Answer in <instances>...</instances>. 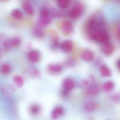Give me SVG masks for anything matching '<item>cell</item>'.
<instances>
[{"instance_id":"1","label":"cell","mask_w":120,"mask_h":120,"mask_svg":"<svg viewBox=\"0 0 120 120\" xmlns=\"http://www.w3.org/2000/svg\"><path fill=\"white\" fill-rule=\"evenodd\" d=\"M86 34L90 37L95 31L101 29H106L105 22L101 14L96 13L90 17L84 26Z\"/></svg>"},{"instance_id":"2","label":"cell","mask_w":120,"mask_h":120,"mask_svg":"<svg viewBox=\"0 0 120 120\" xmlns=\"http://www.w3.org/2000/svg\"><path fill=\"white\" fill-rule=\"evenodd\" d=\"M90 38L98 43L104 44L109 42L110 36L106 29H98L93 32Z\"/></svg>"},{"instance_id":"3","label":"cell","mask_w":120,"mask_h":120,"mask_svg":"<svg viewBox=\"0 0 120 120\" xmlns=\"http://www.w3.org/2000/svg\"><path fill=\"white\" fill-rule=\"evenodd\" d=\"M85 10V6L81 2H78L69 10L68 15L71 19L76 20L82 15Z\"/></svg>"},{"instance_id":"4","label":"cell","mask_w":120,"mask_h":120,"mask_svg":"<svg viewBox=\"0 0 120 120\" xmlns=\"http://www.w3.org/2000/svg\"><path fill=\"white\" fill-rule=\"evenodd\" d=\"M38 26L42 27L47 26L50 23L52 20V16L49 10L47 8H43L41 10Z\"/></svg>"},{"instance_id":"5","label":"cell","mask_w":120,"mask_h":120,"mask_svg":"<svg viewBox=\"0 0 120 120\" xmlns=\"http://www.w3.org/2000/svg\"><path fill=\"white\" fill-rule=\"evenodd\" d=\"M60 29L64 35L68 36L73 33L74 26L71 21L69 20H65L61 23Z\"/></svg>"},{"instance_id":"6","label":"cell","mask_w":120,"mask_h":120,"mask_svg":"<svg viewBox=\"0 0 120 120\" xmlns=\"http://www.w3.org/2000/svg\"><path fill=\"white\" fill-rule=\"evenodd\" d=\"M86 88V94L89 97H95L98 95L100 92L99 85L95 81L92 82Z\"/></svg>"},{"instance_id":"7","label":"cell","mask_w":120,"mask_h":120,"mask_svg":"<svg viewBox=\"0 0 120 120\" xmlns=\"http://www.w3.org/2000/svg\"><path fill=\"white\" fill-rule=\"evenodd\" d=\"M10 39L4 34H0V51L6 52L11 48Z\"/></svg>"},{"instance_id":"8","label":"cell","mask_w":120,"mask_h":120,"mask_svg":"<svg viewBox=\"0 0 120 120\" xmlns=\"http://www.w3.org/2000/svg\"><path fill=\"white\" fill-rule=\"evenodd\" d=\"M80 56L83 61L87 62H90L94 60V54L90 50L85 49L81 52Z\"/></svg>"},{"instance_id":"9","label":"cell","mask_w":120,"mask_h":120,"mask_svg":"<svg viewBox=\"0 0 120 120\" xmlns=\"http://www.w3.org/2000/svg\"><path fill=\"white\" fill-rule=\"evenodd\" d=\"M83 109L87 112H91L96 110L98 107L97 102L93 100H88L83 103Z\"/></svg>"},{"instance_id":"10","label":"cell","mask_w":120,"mask_h":120,"mask_svg":"<svg viewBox=\"0 0 120 120\" xmlns=\"http://www.w3.org/2000/svg\"><path fill=\"white\" fill-rule=\"evenodd\" d=\"M74 47L73 42L70 40H66L63 41L60 45L61 50L64 53L71 52L73 50Z\"/></svg>"},{"instance_id":"11","label":"cell","mask_w":120,"mask_h":120,"mask_svg":"<svg viewBox=\"0 0 120 120\" xmlns=\"http://www.w3.org/2000/svg\"><path fill=\"white\" fill-rule=\"evenodd\" d=\"M49 33L51 36V48L53 50L56 49L59 46V35L57 32L53 29L50 30Z\"/></svg>"},{"instance_id":"12","label":"cell","mask_w":120,"mask_h":120,"mask_svg":"<svg viewBox=\"0 0 120 120\" xmlns=\"http://www.w3.org/2000/svg\"><path fill=\"white\" fill-rule=\"evenodd\" d=\"M47 69L48 72L51 74H57L62 71L63 67L60 64H52L48 65Z\"/></svg>"},{"instance_id":"13","label":"cell","mask_w":120,"mask_h":120,"mask_svg":"<svg viewBox=\"0 0 120 120\" xmlns=\"http://www.w3.org/2000/svg\"><path fill=\"white\" fill-rule=\"evenodd\" d=\"M75 83L73 79L70 78L64 79L62 82L63 90L70 92L75 87Z\"/></svg>"},{"instance_id":"14","label":"cell","mask_w":120,"mask_h":120,"mask_svg":"<svg viewBox=\"0 0 120 120\" xmlns=\"http://www.w3.org/2000/svg\"><path fill=\"white\" fill-rule=\"evenodd\" d=\"M101 50L102 52L105 55L110 56L114 52V46L112 43L109 42L102 44L101 47Z\"/></svg>"},{"instance_id":"15","label":"cell","mask_w":120,"mask_h":120,"mask_svg":"<svg viewBox=\"0 0 120 120\" xmlns=\"http://www.w3.org/2000/svg\"><path fill=\"white\" fill-rule=\"evenodd\" d=\"M28 57L30 61L33 63H36L40 61L41 54L38 50H33L31 51L28 55Z\"/></svg>"},{"instance_id":"16","label":"cell","mask_w":120,"mask_h":120,"mask_svg":"<svg viewBox=\"0 0 120 120\" xmlns=\"http://www.w3.org/2000/svg\"><path fill=\"white\" fill-rule=\"evenodd\" d=\"M40 26L34 28L33 31V34L34 37L38 39H42L45 36V33Z\"/></svg>"},{"instance_id":"17","label":"cell","mask_w":120,"mask_h":120,"mask_svg":"<svg viewBox=\"0 0 120 120\" xmlns=\"http://www.w3.org/2000/svg\"><path fill=\"white\" fill-rule=\"evenodd\" d=\"M64 108L61 106L57 107L52 110V118L53 119H58L64 114Z\"/></svg>"},{"instance_id":"18","label":"cell","mask_w":120,"mask_h":120,"mask_svg":"<svg viewBox=\"0 0 120 120\" xmlns=\"http://www.w3.org/2000/svg\"><path fill=\"white\" fill-rule=\"evenodd\" d=\"M23 8L25 12L30 16L33 15L34 9L31 3L28 1H26L23 4Z\"/></svg>"},{"instance_id":"19","label":"cell","mask_w":120,"mask_h":120,"mask_svg":"<svg viewBox=\"0 0 120 120\" xmlns=\"http://www.w3.org/2000/svg\"><path fill=\"white\" fill-rule=\"evenodd\" d=\"M100 74L102 77L107 78L112 75V72L110 69L105 64H102L100 67Z\"/></svg>"},{"instance_id":"20","label":"cell","mask_w":120,"mask_h":120,"mask_svg":"<svg viewBox=\"0 0 120 120\" xmlns=\"http://www.w3.org/2000/svg\"><path fill=\"white\" fill-rule=\"evenodd\" d=\"M115 85L114 82L112 81H108L105 82L102 85V89L106 92H111L113 90Z\"/></svg>"},{"instance_id":"21","label":"cell","mask_w":120,"mask_h":120,"mask_svg":"<svg viewBox=\"0 0 120 120\" xmlns=\"http://www.w3.org/2000/svg\"><path fill=\"white\" fill-rule=\"evenodd\" d=\"M30 113L34 116H37L40 113L41 107L38 105L34 104L32 105L29 109Z\"/></svg>"},{"instance_id":"22","label":"cell","mask_w":120,"mask_h":120,"mask_svg":"<svg viewBox=\"0 0 120 120\" xmlns=\"http://www.w3.org/2000/svg\"><path fill=\"white\" fill-rule=\"evenodd\" d=\"M71 3V0H57V5L60 9H67L70 6Z\"/></svg>"},{"instance_id":"23","label":"cell","mask_w":120,"mask_h":120,"mask_svg":"<svg viewBox=\"0 0 120 120\" xmlns=\"http://www.w3.org/2000/svg\"><path fill=\"white\" fill-rule=\"evenodd\" d=\"M11 15L12 18L17 20L21 19L23 17L22 12L21 10L17 9L13 10L11 12Z\"/></svg>"},{"instance_id":"24","label":"cell","mask_w":120,"mask_h":120,"mask_svg":"<svg viewBox=\"0 0 120 120\" xmlns=\"http://www.w3.org/2000/svg\"><path fill=\"white\" fill-rule=\"evenodd\" d=\"M21 40L19 37H14L10 39V44L11 48H16L21 45Z\"/></svg>"},{"instance_id":"25","label":"cell","mask_w":120,"mask_h":120,"mask_svg":"<svg viewBox=\"0 0 120 120\" xmlns=\"http://www.w3.org/2000/svg\"><path fill=\"white\" fill-rule=\"evenodd\" d=\"M13 81L16 85L19 87H22L24 83L23 78L19 75L15 76L13 78Z\"/></svg>"},{"instance_id":"26","label":"cell","mask_w":120,"mask_h":120,"mask_svg":"<svg viewBox=\"0 0 120 120\" xmlns=\"http://www.w3.org/2000/svg\"><path fill=\"white\" fill-rule=\"evenodd\" d=\"M11 71V66L7 64H3L0 68V72L3 75H7L9 74Z\"/></svg>"},{"instance_id":"27","label":"cell","mask_w":120,"mask_h":120,"mask_svg":"<svg viewBox=\"0 0 120 120\" xmlns=\"http://www.w3.org/2000/svg\"><path fill=\"white\" fill-rule=\"evenodd\" d=\"M49 11L52 17L59 18L63 17L65 15L64 13H63L62 12L57 10L56 9H52L51 10H49Z\"/></svg>"},{"instance_id":"28","label":"cell","mask_w":120,"mask_h":120,"mask_svg":"<svg viewBox=\"0 0 120 120\" xmlns=\"http://www.w3.org/2000/svg\"><path fill=\"white\" fill-rule=\"evenodd\" d=\"M120 94L119 93H114L110 97L111 100L115 103H119L120 102Z\"/></svg>"},{"instance_id":"29","label":"cell","mask_w":120,"mask_h":120,"mask_svg":"<svg viewBox=\"0 0 120 120\" xmlns=\"http://www.w3.org/2000/svg\"><path fill=\"white\" fill-rule=\"evenodd\" d=\"M66 64L68 66H73L75 64L73 60L71 59H68L66 62Z\"/></svg>"},{"instance_id":"30","label":"cell","mask_w":120,"mask_h":120,"mask_svg":"<svg viewBox=\"0 0 120 120\" xmlns=\"http://www.w3.org/2000/svg\"><path fill=\"white\" fill-rule=\"evenodd\" d=\"M116 65L118 70H120V60L119 59L116 61Z\"/></svg>"},{"instance_id":"31","label":"cell","mask_w":120,"mask_h":120,"mask_svg":"<svg viewBox=\"0 0 120 120\" xmlns=\"http://www.w3.org/2000/svg\"><path fill=\"white\" fill-rule=\"evenodd\" d=\"M2 0V1H7L9 0Z\"/></svg>"},{"instance_id":"32","label":"cell","mask_w":120,"mask_h":120,"mask_svg":"<svg viewBox=\"0 0 120 120\" xmlns=\"http://www.w3.org/2000/svg\"><path fill=\"white\" fill-rule=\"evenodd\" d=\"M118 0V1H119V0Z\"/></svg>"}]
</instances>
